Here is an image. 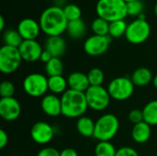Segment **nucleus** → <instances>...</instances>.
<instances>
[{
    "mask_svg": "<svg viewBox=\"0 0 157 156\" xmlns=\"http://www.w3.org/2000/svg\"><path fill=\"white\" fill-rule=\"evenodd\" d=\"M68 22L63 8L55 5L44 9L39 19L41 31L48 37L61 36L66 31Z\"/></svg>",
    "mask_w": 157,
    "mask_h": 156,
    "instance_id": "obj_1",
    "label": "nucleus"
},
{
    "mask_svg": "<svg viewBox=\"0 0 157 156\" xmlns=\"http://www.w3.org/2000/svg\"><path fill=\"white\" fill-rule=\"evenodd\" d=\"M62 115L69 119H79L88 108L85 93L68 89L61 96Z\"/></svg>",
    "mask_w": 157,
    "mask_h": 156,
    "instance_id": "obj_2",
    "label": "nucleus"
},
{
    "mask_svg": "<svg viewBox=\"0 0 157 156\" xmlns=\"http://www.w3.org/2000/svg\"><path fill=\"white\" fill-rule=\"evenodd\" d=\"M98 17L113 22L125 19L128 16L127 3L124 0H98L96 5Z\"/></svg>",
    "mask_w": 157,
    "mask_h": 156,
    "instance_id": "obj_3",
    "label": "nucleus"
},
{
    "mask_svg": "<svg viewBox=\"0 0 157 156\" xmlns=\"http://www.w3.org/2000/svg\"><path fill=\"white\" fill-rule=\"evenodd\" d=\"M119 129L118 117L111 113L104 114L96 121L94 138L98 142H110L117 135Z\"/></svg>",
    "mask_w": 157,
    "mask_h": 156,
    "instance_id": "obj_4",
    "label": "nucleus"
},
{
    "mask_svg": "<svg viewBox=\"0 0 157 156\" xmlns=\"http://www.w3.org/2000/svg\"><path fill=\"white\" fill-rule=\"evenodd\" d=\"M25 93L31 97H44L49 91L48 77L40 73H32L28 74L22 84Z\"/></svg>",
    "mask_w": 157,
    "mask_h": 156,
    "instance_id": "obj_5",
    "label": "nucleus"
},
{
    "mask_svg": "<svg viewBox=\"0 0 157 156\" xmlns=\"http://www.w3.org/2000/svg\"><path fill=\"white\" fill-rule=\"evenodd\" d=\"M18 48L3 45L0 49V71L3 74H10L15 73L22 62Z\"/></svg>",
    "mask_w": 157,
    "mask_h": 156,
    "instance_id": "obj_6",
    "label": "nucleus"
},
{
    "mask_svg": "<svg viewBox=\"0 0 157 156\" xmlns=\"http://www.w3.org/2000/svg\"><path fill=\"white\" fill-rule=\"evenodd\" d=\"M134 85L131 78L125 76L116 77L108 86L110 97L117 101H124L131 98L134 93Z\"/></svg>",
    "mask_w": 157,
    "mask_h": 156,
    "instance_id": "obj_7",
    "label": "nucleus"
},
{
    "mask_svg": "<svg viewBox=\"0 0 157 156\" xmlns=\"http://www.w3.org/2000/svg\"><path fill=\"white\" fill-rule=\"evenodd\" d=\"M85 95L88 108L93 110H105L110 104V95L108 91V88H105L103 86H90L85 92Z\"/></svg>",
    "mask_w": 157,
    "mask_h": 156,
    "instance_id": "obj_8",
    "label": "nucleus"
},
{
    "mask_svg": "<svg viewBox=\"0 0 157 156\" xmlns=\"http://www.w3.org/2000/svg\"><path fill=\"white\" fill-rule=\"evenodd\" d=\"M151 34V26L146 19L136 18L128 24L125 33L126 40L132 44H141L148 40Z\"/></svg>",
    "mask_w": 157,
    "mask_h": 156,
    "instance_id": "obj_9",
    "label": "nucleus"
},
{
    "mask_svg": "<svg viewBox=\"0 0 157 156\" xmlns=\"http://www.w3.org/2000/svg\"><path fill=\"white\" fill-rule=\"evenodd\" d=\"M111 37L92 35L84 42V51L89 56H100L104 54L109 48Z\"/></svg>",
    "mask_w": 157,
    "mask_h": 156,
    "instance_id": "obj_10",
    "label": "nucleus"
},
{
    "mask_svg": "<svg viewBox=\"0 0 157 156\" xmlns=\"http://www.w3.org/2000/svg\"><path fill=\"white\" fill-rule=\"evenodd\" d=\"M53 127L45 121H38L33 124L30 130V137L34 143L45 145L52 142L54 137Z\"/></svg>",
    "mask_w": 157,
    "mask_h": 156,
    "instance_id": "obj_11",
    "label": "nucleus"
},
{
    "mask_svg": "<svg viewBox=\"0 0 157 156\" xmlns=\"http://www.w3.org/2000/svg\"><path fill=\"white\" fill-rule=\"evenodd\" d=\"M21 114V106L19 102L13 97L0 99V116L6 121H14Z\"/></svg>",
    "mask_w": 157,
    "mask_h": 156,
    "instance_id": "obj_12",
    "label": "nucleus"
},
{
    "mask_svg": "<svg viewBox=\"0 0 157 156\" xmlns=\"http://www.w3.org/2000/svg\"><path fill=\"white\" fill-rule=\"evenodd\" d=\"M18 50L23 61L27 63H34L40 61L44 49L36 40H23L21 45L18 47Z\"/></svg>",
    "mask_w": 157,
    "mask_h": 156,
    "instance_id": "obj_13",
    "label": "nucleus"
},
{
    "mask_svg": "<svg viewBox=\"0 0 157 156\" xmlns=\"http://www.w3.org/2000/svg\"><path fill=\"white\" fill-rule=\"evenodd\" d=\"M17 29L24 40H36L41 31L39 21L30 17L23 18L20 20Z\"/></svg>",
    "mask_w": 157,
    "mask_h": 156,
    "instance_id": "obj_14",
    "label": "nucleus"
},
{
    "mask_svg": "<svg viewBox=\"0 0 157 156\" xmlns=\"http://www.w3.org/2000/svg\"><path fill=\"white\" fill-rule=\"evenodd\" d=\"M40 108L44 114L49 117H57L62 115V102L61 97L57 95H45L40 101Z\"/></svg>",
    "mask_w": 157,
    "mask_h": 156,
    "instance_id": "obj_15",
    "label": "nucleus"
},
{
    "mask_svg": "<svg viewBox=\"0 0 157 156\" xmlns=\"http://www.w3.org/2000/svg\"><path fill=\"white\" fill-rule=\"evenodd\" d=\"M67 82H68L69 89L78 92L85 93L90 87V83L87 77V74L82 72L71 73L67 77Z\"/></svg>",
    "mask_w": 157,
    "mask_h": 156,
    "instance_id": "obj_16",
    "label": "nucleus"
},
{
    "mask_svg": "<svg viewBox=\"0 0 157 156\" xmlns=\"http://www.w3.org/2000/svg\"><path fill=\"white\" fill-rule=\"evenodd\" d=\"M44 49L47 50L52 57L60 58L66 51V42L62 36L48 37L45 41Z\"/></svg>",
    "mask_w": 157,
    "mask_h": 156,
    "instance_id": "obj_17",
    "label": "nucleus"
},
{
    "mask_svg": "<svg viewBox=\"0 0 157 156\" xmlns=\"http://www.w3.org/2000/svg\"><path fill=\"white\" fill-rule=\"evenodd\" d=\"M151 126L145 121H142L133 125L132 130V137L133 141L140 144L147 143L151 137Z\"/></svg>",
    "mask_w": 157,
    "mask_h": 156,
    "instance_id": "obj_18",
    "label": "nucleus"
},
{
    "mask_svg": "<svg viewBox=\"0 0 157 156\" xmlns=\"http://www.w3.org/2000/svg\"><path fill=\"white\" fill-rule=\"evenodd\" d=\"M153 79L154 76L152 72L146 67H140L136 69L131 76V80L136 86H145L153 82Z\"/></svg>",
    "mask_w": 157,
    "mask_h": 156,
    "instance_id": "obj_19",
    "label": "nucleus"
},
{
    "mask_svg": "<svg viewBox=\"0 0 157 156\" xmlns=\"http://www.w3.org/2000/svg\"><path fill=\"white\" fill-rule=\"evenodd\" d=\"M48 87H49V91L52 94L57 96L63 95L69 89L67 79L64 78V76L63 75L48 77Z\"/></svg>",
    "mask_w": 157,
    "mask_h": 156,
    "instance_id": "obj_20",
    "label": "nucleus"
},
{
    "mask_svg": "<svg viewBox=\"0 0 157 156\" xmlns=\"http://www.w3.org/2000/svg\"><path fill=\"white\" fill-rule=\"evenodd\" d=\"M96 122L87 116H82L77 119L76 121V130L78 133L84 137H94Z\"/></svg>",
    "mask_w": 157,
    "mask_h": 156,
    "instance_id": "obj_21",
    "label": "nucleus"
},
{
    "mask_svg": "<svg viewBox=\"0 0 157 156\" xmlns=\"http://www.w3.org/2000/svg\"><path fill=\"white\" fill-rule=\"evenodd\" d=\"M66 31L72 39L79 40L83 38L86 34V23L82 18L69 21Z\"/></svg>",
    "mask_w": 157,
    "mask_h": 156,
    "instance_id": "obj_22",
    "label": "nucleus"
},
{
    "mask_svg": "<svg viewBox=\"0 0 157 156\" xmlns=\"http://www.w3.org/2000/svg\"><path fill=\"white\" fill-rule=\"evenodd\" d=\"M144 121L150 126H157V99L148 102L143 108Z\"/></svg>",
    "mask_w": 157,
    "mask_h": 156,
    "instance_id": "obj_23",
    "label": "nucleus"
},
{
    "mask_svg": "<svg viewBox=\"0 0 157 156\" xmlns=\"http://www.w3.org/2000/svg\"><path fill=\"white\" fill-rule=\"evenodd\" d=\"M3 40L5 45L18 48L23 42V39L17 29H6L3 33Z\"/></svg>",
    "mask_w": 157,
    "mask_h": 156,
    "instance_id": "obj_24",
    "label": "nucleus"
},
{
    "mask_svg": "<svg viewBox=\"0 0 157 156\" xmlns=\"http://www.w3.org/2000/svg\"><path fill=\"white\" fill-rule=\"evenodd\" d=\"M45 73L48 77L63 75V63L60 58L53 57L49 63L45 64Z\"/></svg>",
    "mask_w": 157,
    "mask_h": 156,
    "instance_id": "obj_25",
    "label": "nucleus"
},
{
    "mask_svg": "<svg viewBox=\"0 0 157 156\" xmlns=\"http://www.w3.org/2000/svg\"><path fill=\"white\" fill-rule=\"evenodd\" d=\"M91 29L95 35L108 36L109 31V22L98 17L91 23Z\"/></svg>",
    "mask_w": 157,
    "mask_h": 156,
    "instance_id": "obj_26",
    "label": "nucleus"
},
{
    "mask_svg": "<svg viewBox=\"0 0 157 156\" xmlns=\"http://www.w3.org/2000/svg\"><path fill=\"white\" fill-rule=\"evenodd\" d=\"M127 27H128V24L124 19L110 22L109 36L111 38H121L123 35H125Z\"/></svg>",
    "mask_w": 157,
    "mask_h": 156,
    "instance_id": "obj_27",
    "label": "nucleus"
},
{
    "mask_svg": "<svg viewBox=\"0 0 157 156\" xmlns=\"http://www.w3.org/2000/svg\"><path fill=\"white\" fill-rule=\"evenodd\" d=\"M117 149L110 142H98L95 147V156H115Z\"/></svg>",
    "mask_w": 157,
    "mask_h": 156,
    "instance_id": "obj_28",
    "label": "nucleus"
},
{
    "mask_svg": "<svg viewBox=\"0 0 157 156\" xmlns=\"http://www.w3.org/2000/svg\"><path fill=\"white\" fill-rule=\"evenodd\" d=\"M87 77L90 83V86H102L104 80H105V74L104 72L98 67H94L89 70L87 73Z\"/></svg>",
    "mask_w": 157,
    "mask_h": 156,
    "instance_id": "obj_29",
    "label": "nucleus"
},
{
    "mask_svg": "<svg viewBox=\"0 0 157 156\" xmlns=\"http://www.w3.org/2000/svg\"><path fill=\"white\" fill-rule=\"evenodd\" d=\"M64 15L68 21H73L76 19H80L82 17V10L81 8L75 4H67L63 7Z\"/></svg>",
    "mask_w": 157,
    "mask_h": 156,
    "instance_id": "obj_30",
    "label": "nucleus"
},
{
    "mask_svg": "<svg viewBox=\"0 0 157 156\" xmlns=\"http://www.w3.org/2000/svg\"><path fill=\"white\" fill-rule=\"evenodd\" d=\"M144 3L141 0H135L127 3V13L128 16L139 17L144 13Z\"/></svg>",
    "mask_w": 157,
    "mask_h": 156,
    "instance_id": "obj_31",
    "label": "nucleus"
},
{
    "mask_svg": "<svg viewBox=\"0 0 157 156\" xmlns=\"http://www.w3.org/2000/svg\"><path fill=\"white\" fill-rule=\"evenodd\" d=\"M16 92V87L15 85L8 80L3 81L0 85V96L1 98H6V97H13Z\"/></svg>",
    "mask_w": 157,
    "mask_h": 156,
    "instance_id": "obj_32",
    "label": "nucleus"
},
{
    "mask_svg": "<svg viewBox=\"0 0 157 156\" xmlns=\"http://www.w3.org/2000/svg\"><path fill=\"white\" fill-rule=\"evenodd\" d=\"M129 120L133 124H137L140 123L142 121H144V113H143V109H138V108H134L132 109L128 115Z\"/></svg>",
    "mask_w": 157,
    "mask_h": 156,
    "instance_id": "obj_33",
    "label": "nucleus"
},
{
    "mask_svg": "<svg viewBox=\"0 0 157 156\" xmlns=\"http://www.w3.org/2000/svg\"><path fill=\"white\" fill-rule=\"evenodd\" d=\"M115 156H140L138 152L129 146H124L121 147L117 150L116 155Z\"/></svg>",
    "mask_w": 157,
    "mask_h": 156,
    "instance_id": "obj_34",
    "label": "nucleus"
},
{
    "mask_svg": "<svg viewBox=\"0 0 157 156\" xmlns=\"http://www.w3.org/2000/svg\"><path fill=\"white\" fill-rule=\"evenodd\" d=\"M37 156H60V152L53 147H44L39 151Z\"/></svg>",
    "mask_w": 157,
    "mask_h": 156,
    "instance_id": "obj_35",
    "label": "nucleus"
},
{
    "mask_svg": "<svg viewBox=\"0 0 157 156\" xmlns=\"http://www.w3.org/2000/svg\"><path fill=\"white\" fill-rule=\"evenodd\" d=\"M8 143V135L4 130H0V149H4Z\"/></svg>",
    "mask_w": 157,
    "mask_h": 156,
    "instance_id": "obj_36",
    "label": "nucleus"
},
{
    "mask_svg": "<svg viewBox=\"0 0 157 156\" xmlns=\"http://www.w3.org/2000/svg\"><path fill=\"white\" fill-rule=\"evenodd\" d=\"M53 57H52V55L47 51V50H43V51H42V53H41V55H40V61L41 62V63H49L52 59Z\"/></svg>",
    "mask_w": 157,
    "mask_h": 156,
    "instance_id": "obj_37",
    "label": "nucleus"
},
{
    "mask_svg": "<svg viewBox=\"0 0 157 156\" xmlns=\"http://www.w3.org/2000/svg\"><path fill=\"white\" fill-rule=\"evenodd\" d=\"M60 156H78V154L73 148H64L60 152Z\"/></svg>",
    "mask_w": 157,
    "mask_h": 156,
    "instance_id": "obj_38",
    "label": "nucleus"
},
{
    "mask_svg": "<svg viewBox=\"0 0 157 156\" xmlns=\"http://www.w3.org/2000/svg\"><path fill=\"white\" fill-rule=\"evenodd\" d=\"M4 29H5V18H4V17L1 16L0 17V30L3 31Z\"/></svg>",
    "mask_w": 157,
    "mask_h": 156,
    "instance_id": "obj_39",
    "label": "nucleus"
},
{
    "mask_svg": "<svg viewBox=\"0 0 157 156\" xmlns=\"http://www.w3.org/2000/svg\"><path fill=\"white\" fill-rule=\"evenodd\" d=\"M152 83H153L154 86H155V87L157 89V74L155 76V77H154V79H153V82H152Z\"/></svg>",
    "mask_w": 157,
    "mask_h": 156,
    "instance_id": "obj_40",
    "label": "nucleus"
},
{
    "mask_svg": "<svg viewBox=\"0 0 157 156\" xmlns=\"http://www.w3.org/2000/svg\"><path fill=\"white\" fill-rule=\"evenodd\" d=\"M155 16L157 17V2H156V4H155Z\"/></svg>",
    "mask_w": 157,
    "mask_h": 156,
    "instance_id": "obj_41",
    "label": "nucleus"
},
{
    "mask_svg": "<svg viewBox=\"0 0 157 156\" xmlns=\"http://www.w3.org/2000/svg\"><path fill=\"white\" fill-rule=\"evenodd\" d=\"M126 3H129V2H132V1H135V0H124Z\"/></svg>",
    "mask_w": 157,
    "mask_h": 156,
    "instance_id": "obj_42",
    "label": "nucleus"
}]
</instances>
